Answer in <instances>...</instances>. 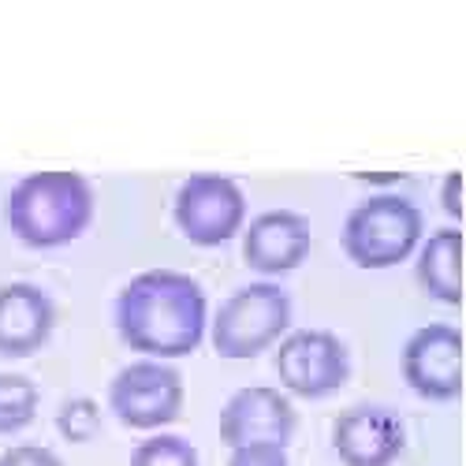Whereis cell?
Here are the masks:
<instances>
[{"label": "cell", "mask_w": 466, "mask_h": 466, "mask_svg": "<svg viewBox=\"0 0 466 466\" xmlns=\"http://www.w3.org/2000/svg\"><path fill=\"white\" fill-rule=\"evenodd\" d=\"M277 377L299 400H329L351 377V355L336 332L299 329L280 339Z\"/></svg>", "instance_id": "obj_5"}, {"label": "cell", "mask_w": 466, "mask_h": 466, "mask_svg": "<svg viewBox=\"0 0 466 466\" xmlns=\"http://www.w3.org/2000/svg\"><path fill=\"white\" fill-rule=\"evenodd\" d=\"M56 430H60V437L71 441V444L94 441L97 430H101V407H97L94 400H86V396L67 400V403L56 410Z\"/></svg>", "instance_id": "obj_16"}, {"label": "cell", "mask_w": 466, "mask_h": 466, "mask_svg": "<svg viewBox=\"0 0 466 466\" xmlns=\"http://www.w3.org/2000/svg\"><path fill=\"white\" fill-rule=\"evenodd\" d=\"M459 183H462V172H448V179H444V209H448V217H459L462 213V206H459Z\"/></svg>", "instance_id": "obj_19"}, {"label": "cell", "mask_w": 466, "mask_h": 466, "mask_svg": "<svg viewBox=\"0 0 466 466\" xmlns=\"http://www.w3.org/2000/svg\"><path fill=\"white\" fill-rule=\"evenodd\" d=\"M116 329L138 355L183 359L206 336V291L187 273L149 268L116 295Z\"/></svg>", "instance_id": "obj_1"}, {"label": "cell", "mask_w": 466, "mask_h": 466, "mask_svg": "<svg viewBox=\"0 0 466 466\" xmlns=\"http://www.w3.org/2000/svg\"><path fill=\"white\" fill-rule=\"evenodd\" d=\"M309 254V220L291 209H268L250 220L243 261L261 277H284Z\"/></svg>", "instance_id": "obj_11"}, {"label": "cell", "mask_w": 466, "mask_h": 466, "mask_svg": "<svg viewBox=\"0 0 466 466\" xmlns=\"http://www.w3.org/2000/svg\"><path fill=\"white\" fill-rule=\"evenodd\" d=\"M94 217V190L79 172H34L8 194V228L30 250L79 239Z\"/></svg>", "instance_id": "obj_2"}, {"label": "cell", "mask_w": 466, "mask_h": 466, "mask_svg": "<svg viewBox=\"0 0 466 466\" xmlns=\"http://www.w3.org/2000/svg\"><path fill=\"white\" fill-rule=\"evenodd\" d=\"M37 414V388L23 373H0V437L19 433Z\"/></svg>", "instance_id": "obj_14"}, {"label": "cell", "mask_w": 466, "mask_h": 466, "mask_svg": "<svg viewBox=\"0 0 466 466\" xmlns=\"http://www.w3.org/2000/svg\"><path fill=\"white\" fill-rule=\"evenodd\" d=\"M291 325V299L277 284H247L213 318V347L220 359L243 362L268 351Z\"/></svg>", "instance_id": "obj_4"}, {"label": "cell", "mask_w": 466, "mask_h": 466, "mask_svg": "<svg viewBox=\"0 0 466 466\" xmlns=\"http://www.w3.org/2000/svg\"><path fill=\"white\" fill-rule=\"evenodd\" d=\"M459 261H462V231L437 228L418 254L421 291L444 306H459L462 302V265Z\"/></svg>", "instance_id": "obj_13"}, {"label": "cell", "mask_w": 466, "mask_h": 466, "mask_svg": "<svg viewBox=\"0 0 466 466\" xmlns=\"http://www.w3.org/2000/svg\"><path fill=\"white\" fill-rule=\"evenodd\" d=\"M131 466H198V451L176 433H157L135 448Z\"/></svg>", "instance_id": "obj_15"}, {"label": "cell", "mask_w": 466, "mask_h": 466, "mask_svg": "<svg viewBox=\"0 0 466 466\" xmlns=\"http://www.w3.org/2000/svg\"><path fill=\"white\" fill-rule=\"evenodd\" d=\"M403 380L421 400L448 403L462 392V336L455 325H425L403 347Z\"/></svg>", "instance_id": "obj_8"}, {"label": "cell", "mask_w": 466, "mask_h": 466, "mask_svg": "<svg viewBox=\"0 0 466 466\" xmlns=\"http://www.w3.org/2000/svg\"><path fill=\"white\" fill-rule=\"evenodd\" d=\"M228 466H288V451L284 444H273V441H254V444L231 448Z\"/></svg>", "instance_id": "obj_17"}, {"label": "cell", "mask_w": 466, "mask_h": 466, "mask_svg": "<svg viewBox=\"0 0 466 466\" xmlns=\"http://www.w3.org/2000/svg\"><path fill=\"white\" fill-rule=\"evenodd\" d=\"M53 302L34 284H5L0 288V355L26 359L42 351L53 336Z\"/></svg>", "instance_id": "obj_12"}, {"label": "cell", "mask_w": 466, "mask_h": 466, "mask_svg": "<svg viewBox=\"0 0 466 466\" xmlns=\"http://www.w3.org/2000/svg\"><path fill=\"white\" fill-rule=\"evenodd\" d=\"M0 466H64V462L42 444H19L0 455Z\"/></svg>", "instance_id": "obj_18"}, {"label": "cell", "mask_w": 466, "mask_h": 466, "mask_svg": "<svg viewBox=\"0 0 466 466\" xmlns=\"http://www.w3.org/2000/svg\"><path fill=\"white\" fill-rule=\"evenodd\" d=\"M172 217H176V228L194 247H220L243 228L247 198L236 187V179L217 172H198L179 187Z\"/></svg>", "instance_id": "obj_6"}, {"label": "cell", "mask_w": 466, "mask_h": 466, "mask_svg": "<svg viewBox=\"0 0 466 466\" xmlns=\"http://www.w3.org/2000/svg\"><path fill=\"white\" fill-rule=\"evenodd\" d=\"M421 239V213L400 194H373L343 224V250L359 268H392Z\"/></svg>", "instance_id": "obj_3"}, {"label": "cell", "mask_w": 466, "mask_h": 466, "mask_svg": "<svg viewBox=\"0 0 466 466\" xmlns=\"http://www.w3.org/2000/svg\"><path fill=\"white\" fill-rule=\"evenodd\" d=\"M407 433L392 407L355 403L332 425V448L343 466H392L403 455Z\"/></svg>", "instance_id": "obj_9"}, {"label": "cell", "mask_w": 466, "mask_h": 466, "mask_svg": "<svg viewBox=\"0 0 466 466\" xmlns=\"http://www.w3.org/2000/svg\"><path fill=\"white\" fill-rule=\"evenodd\" d=\"M299 414L288 403V396H280L277 388H239L220 410V441L228 448L239 444H254V441H273V444H288L295 437Z\"/></svg>", "instance_id": "obj_10"}, {"label": "cell", "mask_w": 466, "mask_h": 466, "mask_svg": "<svg viewBox=\"0 0 466 466\" xmlns=\"http://www.w3.org/2000/svg\"><path fill=\"white\" fill-rule=\"evenodd\" d=\"M108 407L127 430H161L183 410V377L161 362L124 366L108 384Z\"/></svg>", "instance_id": "obj_7"}]
</instances>
